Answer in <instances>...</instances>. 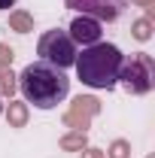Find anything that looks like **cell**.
I'll return each instance as SVG.
<instances>
[{"mask_svg":"<svg viewBox=\"0 0 155 158\" xmlns=\"http://www.w3.org/2000/svg\"><path fill=\"white\" fill-rule=\"evenodd\" d=\"M67 9H76L79 15H88L97 21H116L122 15L125 0H64Z\"/></svg>","mask_w":155,"mask_h":158,"instance_id":"5b68a950","label":"cell"},{"mask_svg":"<svg viewBox=\"0 0 155 158\" xmlns=\"http://www.w3.org/2000/svg\"><path fill=\"white\" fill-rule=\"evenodd\" d=\"M100 113V100L91 98V94H79L73 103H70V110H67V116H64V125L67 128H73V131H88V125H91V118Z\"/></svg>","mask_w":155,"mask_h":158,"instance_id":"8992f818","label":"cell"},{"mask_svg":"<svg viewBox=\"0 0 155 158\" xmlns=\"http://www.w3.org/2000/svg\"><path fill=\"white\" fill-rule=\"evenodd\" d=\"M9 6H15V0H0V9H9Z\"/></svg>","mask_w":155,"mask_h":158,"instance_id":"e0dca14e","label":"cell"},{"mask_svg":"<svg viewBox=\"0 0 155 158\" xmlns=\"http://www.w3.org/2000/svg\"><path fill=\"white\" fill-rule=\"evenodd\" d=\"M70 40L73 43H82V46L100 43V21L88 19V15H76V19L70 21Z\"/></svg>","mask_w":155,"mask_h":158,"instance_id":"52a82bcc","label":"cell"},{"mask_svg":"<svg viewBox=\"0 0 155 158\" xmlns=\"http://www.w3.org/2000/svg\"><path fill=\"white\" fill-rule=\"evenodd\" d=\"M27 103L24 100H9V106H6V122H9V128H24L27 125Z\"/></svg>","mask_w":155,"mask_h":158,"instance_id":"ba28073f","label":"cell"},{"mask_svg":"<svg viewBox=\"0 0 155 158\" xmlns=\"http://www.w3.org/2000/svg\"><path fill=\"white\" fill-rule=\"evenodd\" d=\"M37 55L40 61H46V64H52V67H73L76 64V43L70 40V34L67 31H46L43 37H40L37 43Z\"/></svg>","mask_w":155,"mask_h":158,"instance_id":"277c9868","label":"cell"},{"mask_svg":"<svg viewBox=\"0 0 155 158\" xmlns=\"http://www.w3.org/2000/svg\"><path fill=\"white\" fill-rule=\"evenodd\" d=\"M119 82L125 85L128 94H149L155 85V61L146 52H137L131 58L122 61V70H119Z\"/></svg>","mask_w":155,"mask_h":158,"instance_id":"3957f363","label":"cell"},{"mask_svg":"<svg viewBox=\"0 0 155 158\" xmlns=\"http://www.w3.org/2000/svg\"><path fill=\"white\" fill-rule=\"evenodd\" d=\"M12 58H15V52H12L6 43H0V67H9V64H12Z\"/></svg>","mask_w":155,"mask_h":158,"instance_id":"5bb4252c","label":"cell"},{"mask_svg":"<svg viewBox=\"0 0 155 158\" xmlns=\"http://www.w3.org/2000/svg\"><path fill=\"white\" fill-rule=\"evenodd\" d=\"M103 158H131V143H128V140H113V143H110V149H107V152H103Z\"/></svg>","mask_w":155,"mask_h":158,"instance_id":"4fadbf2b","label":"cell"},{"mask_svg":"<svg viewBox=\"0 0 155 158\" xmlns=\"http://www.w3.org/2000/svg\"><path fill=\"white\" fill-rule=\"evenodd\" d=\"M82 158H103V152L94 149V146H85V149H82Z\"/></svg>","mask_w":155,"mask_h":158,"instance_id":"9a60e30c","label":"cell"},{"mask_svg":"<svg viewBox=\"0 0 155 158\" xmlns=\"http://www.w3.org/2000/svg\"><path fill=\"white\" fill-rule=\"evenodd\" d=\"M137 6H143V9H155V0H134Z\"/></svg>","mask_w":155,"mask_h":158,"instance_id":"2e32d148","label":"cell"},{"mask_svg":"<svg viewBox=\"0 0 155 158\" xmlns=\"http://www.w3.org/2000/svg\"><path fill=\"white\" fill-rule=\"evenodd\" d=\"M9 31H15V34H31V31H34V15L24 12V9H12V12H9Z\"/></svg>","mask_w":155,"mask_h":158,"instance_id":"9c48e42d","label":"cell"},{"mask_svg":"<svg viewBox=\"0 0 155 158\" xmlns=\"http://www.w3.org/2000/svg\"><path fill=\"white\" fill-rule=\"evenodd\" d=\"M131 34H134V40H140V43H146V40L152 37V19H137L134 24H131Z\"/></svg>","mask_w":155,"mask_h":158,"instance_id":"7c38bea8","label":"cell"},{"mask_svg":"<svg viewBox=\"0 0 155 158\" xmlns=\"http://www.w3.org/2000/svg\"><path fill=\"white\" fill-rule=\"evenodd\" d=\"M58 146L64 152H82L88 146V137H85V131H70V134H64L58 140Z\"/></svg>","mask_w":155,"mask_h":158,"instance_id":"30bf717a","label":"cell"},{"mask_svg":"<svg viewBox=\"0 0 155 158\" xmlns=\"http://www.w3.org/2000/svg\"><path fill=\"white\" fill-rule=\"evenodd\" d=\"M0 110H3V103H0Z\"/></svg>","mask_w":155,"mask_h":158,"instance_id":"ac0fdd59","label":"cell"},{"mask_svg":"<svg viewBox=\"0 0 155 158\" xmlns=\"http://www.w3.org/2000/svg\"><path fill=\"white\" fill-rule=\"evenodd\" d=\"M15 73L9 70V67H0V94H6V98L12 100V94H15Z\"/></svg>","mask_w":155,"mask_h":158,"instance_id":"8fae6325","label":"cell"},{"mask_svg":"<svg viewBox=\"0 0 155 158\" xmlns=\"http://www.w3.org/2000/svg\"><path fill=\"white\" fill-rule=\"evenodd\" d=\"M149 158H152V155H149Z\"/></svg>","mask_w":155,"mask_h":158,"instance_id":"d6986e66","label":"cell"},{"mask_svg":"<svg viewBox=\"0 0 155 158\" xmlns=\"http://www.w3.org/2000/svg\"><path fill=\"white\" fill-rule=\"evenodd\" d=\"M125 55L119 52V46L113 43H91L82 49V55H76V76L82 79V85L88 88H113L119 85V70H122Z\"/></svg>","mask_w":155,"mask_h":158,"instance_id":"7a4b0ae2","label":"cell"},{"mask_svg":"<svg viewBox=\"0 0 155 158\" xmlns=\"http://www.w3.org/2000/svg\"><path fill=\"white\" fill-rule=\"evenodd\" d=\"M19 88L24 94V103H34L37 110H52L58 106L61 100L67 98L70 91V79L61 67H52L46 61H31L24 70H21Z\"/></svg>","mask_w":155,"mask_h":158,"instance_id":"6da1fadb","label":"cell"}]
</instances>
